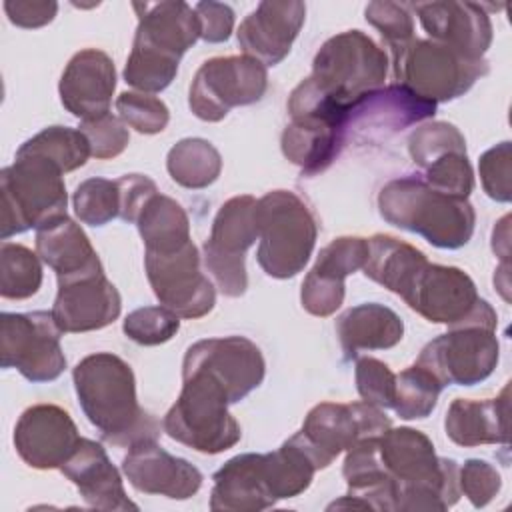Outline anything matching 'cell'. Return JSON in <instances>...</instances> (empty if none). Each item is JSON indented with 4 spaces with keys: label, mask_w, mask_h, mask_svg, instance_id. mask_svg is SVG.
I'll return each mask as SVG.
<instances>
[{
    "label": "cell",
    "mask_w": 512,
    "mask_h": 512,
    "mask_svg": "<svg viewBox=\"0 0 512 512\" xmlns=\"http://www.w3.org/2000/svg\"><path fill=\"white\" fill-rule=\"evenodd\" d=\"M116 110L122 122L140 134H158L170 120L168 106L144 92H122L116 98Z\"/></svg>",
    "instance_id": "obj_43"
},
{
    "label": "cell",
    "mask_w": 512,
    "mask_h": 512,
    "mask_svg": "<svg viewBox=\"0 0 512 512\" xmlns=\"http://www.w3.org/2000/svg\"><path fill=\"white\" fill-rule=\"evenodd\" d=\"M458 486L474 508H484L500 492L502 478L490 462L470 458L462 468H458Z\"/></svg>",
    "instance_id": "obj_46"
},
{
    "label": "cell",
    "mask_w": 512,
    "mask_h": 512,
    "mask_svg": "<svg viewBox=\"0 0 512 512\" xmlns=\"http://www.w3.org/2000/svg\"><path fill=\"white\" fill-rule=\"evenodd\" d=\"M170 178L192 190H200L218 180L222 170L220 152L204 138H184L166 156Z\"/></svg>",
    "instance_id": "obj_33"
},
{
    "label": "cell",
    "mask_w": 512,
    "mask_h": 512,
    "mask_svg": "<svg viewBox=\"0 0 512 512\" xmlns=\"http://www.w3.org/2000/svg\"><path fill=\"white\" fill-rule=\"evenodd\" d=\"M36 252L58 280L74 278L102 268L84 230L68 216H62L36 230Z\"/></svg>",
    "instance_id": "obj_30"
},
{
    "label": "cell",
    "mask_w": 512,
    "mask_h": 512,
    "mask_svg": "<svg viewBox=\"0 0 512 512\" xmlns=\"http://www.w3.org/2000/svg\"><path fill=\"white\" fill-rule=\"evenodd\" d=\"M386 52L364 32L346 30L322 44L312 62L310 82L342 106L382 88L388 74Z\"/></svg>",
    "instance_id": "obj_8"
},
{
    "label": "cell",
    "mask_w": 512,
    "mask_h": 512,
    "mask_svg": "<svg viewBox=\"0 0 512 512\" xmlns=\"http://www.w3.org/2000/svg\"><path fill=\"white\" fill-rule=\"evenodd\" d=\"M508 412V386L498 398H456L446 412V436L464 448L480 444H508Z\"/></svg>",
    "instance_id": "obj_28"
},
{
    "label": "cell",
    "mask_w": 512,
    "mask_h": 512,
    "mask_svg": "<svg viewBox=\"0 0 512 512\" xmlns=\"http://www.w3.org/2000/svg\"><path fill=\"white\" fill-rule=\"evenodd\" d=\"M134 10L138 12L134 42L150 46L170 58L180 60L182 54L200 38L198 16L186 2H134Z\"/></svg>",
    "instance_id": "obj_27"
},
{
    "label": "cell",
    "mask_w": 512,
    "mask_h": 512,
    "mask_svg": "<svg viewBox=\"0 0 512 512\" xmlns=\"http://www.w3.org/2000/svg\"><path fill=\"white\" fill-rule=\"evenodd\" d=\"M274 498L266 474L264 454H238L216 474L210 508L224 512H258L272 508Z\"/></svg>",
    "instance_id": "obj_26"
},
{
    "label": "cell",
    "mask_w": 512,
    "mask_h": 512,
    "mask_svg": "<svg viewBox=\"0 0 512 512\" xmlns=\"http://www.w3.org/2000/svg\"><path fill=\"white\" fill-rule=\"evenodd\" d=\"M116 88L112 58L96 48L76 52L66 64L58 90L62 106L76 118L96 120L108 114Z\"/></svg>",
    "instance_id": "obj_22"
},
{
    "label": "cell",
    "mask_w": 512,
    "mask_h": 512,
    "mask_svg": "<svg viewBox=\"0 0 512 512\" xmlns=\"http://www.w3.org/2000/svg\"><path fill=\"white\" fill-rule=\"evenodd\" d=\"M258 200L234 196L226 200L212 222L204 242V266L224 296L238 298L248 288L246 250L258 238Z\"/></svg>",
    "instance_id": "obj_10"
},
{
    "label": "cell",
    "mask_w": 512,
    "mask_h": 512,
    "mask_svg": "<svg viewBox=\"0 0 512 512\" xmlns=\"http://www.w3.org/2000/svg\"><path fill=\"white\" fill-rule=\"evenodd\" d=\"M378 210L388 224L446 250L468 244L476 226V212L468 200L438 192L414 174L390 180L378 194Z\"/></svg>",
    "instance_id": "obj_3"
},
{
    "label": "cell",
    "mask_w": 512,
    "mask_h": 512,
    "mask_svg": "<svg viewBox=\"0 0 512 512\" xmlns=\"http://www.w3.org/2000/svg\"><path fill=\"white\" fill-rule=\"evenodd\" d=\"M396 84L430 102H448L466 94L488 72L484 58L472 60L434 40H412L392 62Z\"/></svg>",
    "instance_id": "obj_9"
},
{
    "label": "cell",
    "mask_w": 512,
    "mask_h": 512,
    "mask_svg": "<svg viewBox=\"0 0 512 512\" xmlns=\"http://www.w3.org/2000/svg\"><path fill=\"white\" fill-rule=\"evenodd\" d=\"M30 248L2 242L0 246V294L10 300H24L42 284V264Z\"/></svg>",
    "instance_id": "obj_35"
},
{
    "label": "cell",
    "mask_w": 512,
    "mask_h": 512,
    "mask_svg": "<svg viewBox=\"0 0 512 512\" xmlns=\"http://www.w3.org/2000/svg\"><path fill=\"white\" fill-rule=\"evenodd\" d=\"M148 252L172 250L190 240V220L184 208L170 196L154 194L136 220Z\"/></svg>",
    "instance_id": "obj_32"
},
{
    "label": "cell",
    "mask_w": 512,
    "mask_h": 512,
    "mask_svg": "<svg viewBox=\"0 0 512 512\" xmlns=\"http://www.w3.org/2000/svg\"><path fill=\"white\" fill-rule=\"evenodd\" d=\"M72 380L78 402L102 440L126 448L158 440L160 422L138 404L134 372L120 356L90 354L76 364Z\"/></svg>",
    "instance_id": "obj_1"
},
{
    "label": "cell",
    "mask_w": 512,
    "mask_h": 512,
    "mask_svg": "<svg viewBox=\"0 0 512 512\" xmlns=\"http://www.w3.org/2000/svg\"><path fill=\"white\" fill-rule=\"evenodd\" d=\"M116 184L120 194V218L136 224L142 208L154 194H158V188L148 176L142 174H126L118 178Z\"/></svg>",
    "instance_id": "obj_48"
},
{
    "label": "cell",
    "mask_w": 512,
    "mask_h": 512,
    "mask_svg": "<svg viewBox=\"0 0 512 512\" xmlns=\"http://www.w3.org/2000/svg\"><path fill=\"white\" fill-rule=\"evenodd\" d=\"M122 472L136 490L172 500H188L202 486V472L188 460L168 454L156 440L130 446Z\"/></svg>",
    "instance_id": "obj_21"
},
{
    "label": "cell",
    "mask_w": 512,
    "mask_h": 512,
    "mask_svg": "<svg viewBox=\"0 0 512 512\" xmlns=\"http://www.w3.org/2000/svg\"><path fill=\"white\" fill-rule=\"evenodd\" d=\"M510 142H500L480 156V180L484 192L496 202H510Z\"/></svg>",
    "instance_id": "obj_47"
},
{
    "label": "cell",
    "mask_w": 512,
    "mask_h": 512,
    "mask_svg": "<svg viewBox=\"0 0 512 512\" xmlns=\"http://www.w3.org/2000/svg\"><path fill=\"white\" fill-rule=\"evenodd\" d=\"M194 12L198 16L202 40L210 44H218L230 38L234 28V10L228 4L212 2V0L198 2L194 6Z\"/></svg>",
    "instance_id": "obj_49"
},
{
    "label": "cell",
    "mask_w": 512,
    "mask_h": 512,
    "mask_svg": "<svg viewBox=\"0 0 512 512\" xmlns=\"http://www.w3.org/2000/svg\"><path fill=\"white\" fill-rule=\"evenodd\" d=\"M336 334L348 358L362 350H386L404 336V322L388 306L366 302L346 310L336 320Z\"/></svg>",
    "instance_id": "obj_31"
},
{
    "label": "cell",
    "mask_w": 512,
    "mask_h": 512,
    "mask_svg": "<svg viewBox=\"0 0 512 512\" xmlns=\"http://www.w3.org/2000/svg\"><path fill=\"white\" fill-rule=\"evenodd\" d=\"M424 182L454 198H468L474 190V172L466 150H452L424 168Z\"/></svg>",
    "instance_id": "obj_40"
},
{
    "label": "cell",
    "mask_w": 512,
    "mask_h": 512,
    "mask_svg": "<svg viewBox=\"0 0 512 512\" xmlns=\"http://www.w3.org/2000/svg\"><path fill=\"white\" fill-rule=\"evenodd\" d=\"M356 390L360 398L378 408H392L396 374L382 362L370 356L356 360Z\"/></svg>",
    "instance_id": "obj_44"
},
{
    "label": "cell",
    "mask_w": 512,
    "mask_h": 512,
    "mask_svg": "<svg viewBox=\"0 0 512 512\" xmlns=\"http://www.w3.org/2000/svg\"><path fill=\"white\" fill-rule=\"evenodd\" d=\"M366 258L368 240L360 236H340L324 246L302 282L304 310L320 318L334 314L344 300V278L360 270Z\"/></svg>",
    "instance_id": "obj_19"
},
{
    "label": "cell",
    "mask_w": 512,
    "mask_h": 512,
    "mask_svg": "<svg viewBox=\"0 0 512 512\" xmlns=\"http://www.w3.org/2000/svg\"><path fill=\"white\" fill-rule=\"evenodd\" d=\"M390 426V418L374 404L322 402L308 412L296 438L320 470L330 466L340 452L350 450L360 440L382 436Z\"/></svg>",
    "instance_id": "obj_13"
},
{
    "label": "cell",
    "mask_w": 512,
    "mask_h": 512,
    "mask_svg": "<svg viewBox=\"0 0 512 512\" xmlns=\"http://www.w3.org/2000/svg\"><path fill=\"white\" fill-rule=\"evenodd\" d=\"M436 104L416 96L402 84L366 92L348 106L346 132H398L414 122L434 116Z\"/></svg>",
    "instance_id": "obj_25"
},
{
    "label": "cell",
    "mask_w": 512,
    "mask_h": 512,
    "mask_svg": "<svg viewBox=\"0 0 512 512\" xmlns=\"http://www.w3.org/2000/svg\"><path fill=\"white\" fill-rule=\"evenodd\" d=\"M268 88V72L262 62L242 56H218L206 60L188 94V106L200 120L220 122L232 108L258 102Z\"/></svg>",
    "instance_id": "obj_11"
},
{
    "label": "cell",
    "mask_w": 512,
    "mask_h": 512,
    "mask_svg": "<svg viewBox=\"0 0 512 512\" xmlns=\"http://www.w3.org/2000/svg\"><path fill=\"white\" fill-rule=\"evenodd\" d=\"M80 442L70 414L56 404L26 408L14 426L18 456L32 468H60Z\"/></svg>",
    "instance_id": "obj_17"
},
{
    "label": "cell",
    "mask_w": 512,
    "mask_h": 512,
    "mask_svg": "<svg viewBox=\"0 0 512 512\" xmlns=\"http://www.w3.org/2000/svg\"><path fill=\"white\" fill-rule=\"evenodd\" d=\"M500 356V344L490 328L458 326L430 340L416 364L426 368L442 386H474L486 380Z\"/></svg>",
    "instance_id": "obj_15"
},
{
    "label": "cell",
    "mask_w": 512,
    "mask_h": 512,
    "mask_svg": "<svg viewBox=\"0 0 512 512\" xmlns=\"http://www.w3.org/2000/svg\"><path fill=\"white\" fill-rule=\"evenodd\" d=\"M64 172L38 156L16 154L0 172V238L8 240L30 228H42L66 216Z\"/></svg>",
    "instance_id": "obj_5"
},
{
    "label": "cell",
    "mask_w": 512,
    "mask_h": 512,
    "mask_svg": "<svg viewBox=\"0 0 512 512\" xmlns=\"http://www.w3.org/2000/svg\"><path fill=\"white\" fill-rule=\"evenodd\" d=\"M52 312L36 310L26 314H0V364L16 368L30 382H52L64 368L66 358Z\"/></svg>",
    "instance_id": "obj_12"
},
{
    "label": "cell",
    "mask_w": 512,
    "mask_h": 512,
    "mask_svg": "<svg viewBox=\"0 0 512 512\" xmlns=\"http://www.w3.org/2000/svg\"><path fill=\"white\" fill-rule=\"evenodd\" d=\"M306 16L304 2L264 0L252 10L238 28V44L246 56L264 66L280 64L296 40Z\"/></svg>",
    "instance_id": "obj_23"
},
{
    "label": "cell",
    "mask_w": 512,
    "mask_h": 512,
    "mask_svg": "<svg viewBox=\"0 0 512 512\" xmlns=\"http://www.w3.org/2000/svg\"><path fill=\"white\" fill-rule=\"evenodd\" d=\"M20 156H38L56 164L62 172H72L86 164L90 152L88 138L80 128L48 126L30 140H26L18 152Z\"/></svg>",
    "instance_id": "obj_34"
},
{
    "label": "cell",
    "mask_w": 512,
    "mask_h": 512,
    "mask_svg": "<svg viewBox=\"0 0 512 512\" xmlns=\"http://www.w3.org/2000/svg\"><path fill=\"white\" fill-rule=\"evenodd\" d=\"M178 62L180 60L170 58L150 46L134 42L132 52L126 60L124 80L126 84L144 94L162 92L174 80L178 72Z\"/></svg>",
    "instance_id": "obj_37"
},
{
    "label": "cell",
    "mask_w": 512,
    "mask_h": 512,
    "mask_svg": "<svg viewBox=\"0 0 512 512\" xmlns=\"http://www.w3.org/2000/svg\"><path fill=\"white\" fill-rule=\"evenodd\" d=\"M412 8L434 42L466 58L480 60L492 44V22L476 2H418Z\"/></svg>",
    "instance_id": "obj_20"
},
{
    "label": "cell",
    "mask_w": 512,
    "mask_h": 512,
    "mask_svg": "<svg viewBox=\"0 0 512 512\" xmlns=\"http://www.w3.org/2000/svg\"><path fill=\"white\" fill-rule=\"evenodd\" d=\"M378 456L398 486L400 512H444L460 498L458 464L440 458L432 440L414 428H388L378 438Z\"/></svg>",
    "instance_id": "obj_2"
},
{
    "label": "cell",
    "mask_w": 512,
    "mask_h": 512,
    "mask_svg": "<svg viewBox=\"0 0 512 512\" xmlns=\"http://www.w3.org/2000/svg\"><path fill=\"white\" fill-rule=\"evenodd\" d=\"M258 264L272 278H292L312 256L318 222L310 206L290 190H272L258 200Z\"/></svg>",
    "instance_id": "obj_6"
},
{
    "label": "cell",
    "mask_w": 512,
    "mask_h": 512,
    "mask_svg": "<svg viewBox=\"0 0 512 512\" xmlns=\"http://www.w3.org/2000/svg\"><path fill=\"white\" fill-rule=\"evenodd\" d=\"M226 390L204 372H182V390L166 412L164 432L196 452L218 454L232 448L242 432L228 412Z\"/></svg>",
    "instance_id": "obj_7"
},
{
    "label": "cell",
    "mask_w": 512,
    "mask_h": 512,
    "mask_svg": "<svg viewBox=\"0 0 512 512\" xmlns=\"http://www.w3.org/2000/svg\"><path fill=\"white\" fill-rule=\"evenodd\" d=\"M60 470L78 488L90 508L138 510V506L126 496L120 472L110 462L102 444L80 438L76 450Z\"/></svg>",
    "instance_id": "obj_24"
},
{
    "label": "cell",
    "mask_w": 512,
    "mask_h": 512,
    "mask_svg": "<svg viewBox=\"0 0 512 512\" xmlns=\"http://www.w3.org/2000/svg\"><path fill=\"white\" fill-rule=\"evenodd\" d=\"M122 330L140 346H158L176 336L180 316L166 306H144L126 316Z\"/></svg>",
    "instance_id": "obj_41"
},
{
    "label": "cell",
    "mask_w": 512,
    "mask_h": 512,
    "mask_svg": "<svg viewBox=\"0 0 512 512\" xmlns=\"http://www.w3.org/2000/svg\"><path fill=\"white\" fill-rule=\"evenodd\" d=\"M182 372L212 376L226 390L230 404H236L262 384L266 362L260 348L244 336L206 338L186 350Z\"/></svg>",
    "instance_id": "obj_16"
},
{
    "label": "cell",
    "mask_w": 512,
    "mask_h": 512,
    "mask_svg": "<svg viewBox=\"0 0 512 512\" xmlns=\"http://www.w3.org/2000/svg\"><path fill=\"white\" fill-rule=\"evenodd\" d=\"M144 266L160 304L180 318H202L214 308L216 290L200 268V254L192 240L172 250H146Z\"/></svg>",
    "instance_id": "obj_14"
},
{
    "label": "cell",
    "mask_w": 512,
    "mask_h": 512,
    "mask_svg": "<svg viewBox=\"0 0 512 512\" xmlns=\"http://www.w3.org/2000/svg\"><path fill=\"white\" fill-rule=\"evenodd\" d=\"M452 150H466V140L460 130L448 122L422 124L408 138L410 158L420 168H426L432 160Z\"/></svg>",
    "instance_id": "obj_42"
},
{
    "label": "cell",
    "mask_w": 512,
    "mask_h": 512,
    "mask_svg": "<svg viewBox=\"0 0 512 512\" xmlns=\"http://www.w3.org/2000/svg\"><path fill=\"white\" fill-rule=\"evenodd\" d=\"M366 20L386 40L392 62H396L414 40V20L404 4L396 2H370L364 10Z\"/></svg>",
    "instance_id": "obj_39"
},
{
    "label": "cell",
    "mask_w": 512,
    "mask_h": 512,
    "mask_svg": "<svg viewBox=\"0 0 512 512\" xmlns=\"http://www.w3.org/2000/svg\"><path fill=\"white\" fill-rule=\"evenodd\" d=\"M80 130L88 138L90 152L98 160L116 158L122 154L130 142V132L122 118H116L112 114H106L96 120H84L80 124Z\"/></svg>",
    "instance_id": "obj_45"
},
{
    "label": "cell",
    "mask_w": 512,
    "mask_h": 512,
    "mask_svg": "<svg viewBox=\"0 0 512 512\" xmlns=\"http://www.w3.org/2000/svg\"><path fill=\"white\" fill-rule=\"evenodd\" d=\"M8 20L20 28H40L54 20L58 4L52 0H6Z\"/></svg>",
    "instance_id": "obj_50"
},
{
    "label": "cell",
    "mask_w": 512,
    "mask_h": 512,
    "mask_svg": "<svg viewBox=\"0 0 512 512\" xmlns=\"http://www.w3.org/2000/svg\"><path fill=\"white\" fill-rule=\"evenodd\" d=\"M344 144L346 132L318 116H292L280 140L282 154L306 176L326 170Z\"/></svg>",
    "instance_id": "obj_29"
},
{
    "label": "cell",
    "mask_w": 512,
    "mask_h": 512,
    "mask_svg": "<svg viewBox=\"0 0 512 512\" xmlns=\"http://www.w3.org/2000/svg\"><path fill=\"white\" fill-rule=\"evenodd\" d=\"M442 384L416 362L396 374L392 408L404 420H420L432 414L442 392Z\"/></svg>",
    "instance_id": "obj_36"
},
{
    "label": "cell",
    "mask_w": 512,
    "mask_h": 512,
    "mask_svg": "<svg viewBox=\"0 0 512 512\" xmlns=\"http://www.w3.org/2000/svg\"><path fill=\"white\" fill-rule=\"evenodd\" d=\"M120 310L122 298L100 268L58 280V294L50 312L62 332H90L112 324Z\"/></svg>",
    "instance_id": "obj_18"
},
{
    "label": "cell",
    "mask_w": 512,
    "mask_h": 512,
    "mask_svg": "<svg viewBox=\"0 0 512 512\" xmlns=\"http://www.w3.org/2000/svg\"><path fill=\"white\" fill-rule=\"evenodd\" d=\"M394 294L428 322L458 326H482L496 330L498 316L478 296L474 280L456 266L428 262L422 254L404 274Z\"/></svg>",
    "instance_id": "obj_4"
},
{
    "label": "cell",
    "mask_w": 512,
    "mask_h": 512,
    "mask_svg": "<svg viewBox=\"0 0 512 512\" xmlns=\"http://www.w3.org/2000/svg\"><path fill=\"white\" fill-rule=\"evenodd\" d=\"M74 212L88 226H104L120 216L118 184L106 178H88L72 196Z\"/></svg>",
    "instance_id": "obj_38"
}]
</instances>
